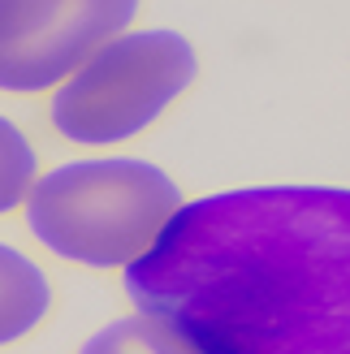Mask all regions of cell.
I'll use <instances>...</instances> for the list:
<instances>
[{"label": "cell", "mask_w": 350, "mask_h": 354, "mask_svg": "<svg viewBox=\"0 0 350 354\" xmlns=\"http://www.w3.org/2000/svg\"><path fill=\"white\" fill-rule=\"evenodd\" d=\"M121 294L195 354H350V186L186 199Z\"/></svg>", "instance_id": "cell-1"}, {"label": "cell", "mask_w": 350, "mask_h": 354, "mask_svg": "<svg viewBox=\"0 0 350 354\" xmlns=\"http://www.w3.org/2000/svg\"><path fill=\"white\" fill-rule=\"evenodd\" d=\"M182 203L173 173L151 160L78 156L35 177L22 221L52 259L113 272L130 268Z\"/></svg>", "instance_id": "cell-2"}, {"label": "cell", "mask_w": 350, "mask_h": 354, "mask_svg": "<svg viewBox=\"0 0 350 354\" xmlns=\"http://www.w3.org/2000/svg\"><path fill=\"white\" fill-rule=\"evenodd\" d=\"M195 82L199 52L182 30H121L48 91V126L74 147H117L147 134Z\"/></svg>", "instance_id": "cell-3"}, {"label": "cell", "mask_w": 350, "mask_h": 354, "mask_svg": "<svg viewBox=\"0 0 350 354\" xmlns=\"http://www.w3.org/2000/svg\"><path fill=\"white\" fill-rule=\"evenodd\" d=\"M138 9L143 0H0V95L57 91Z\"/></svg>", "instance_id": "cell-4"}, {"label": "cell", "mask_w": 350, "mask_h": 354, "mask_svg": "<svg viewBox=\"0 0 350 354\" xmlns=\"http://www.w3.org/2000/svg\"><path fill=\"white\" fill-rule=\"evenodd\" d=\"M57 311V281L30 251L0 238V350L22 346Z\"/></svg>", "instance_id": "cell-5"}, {"label": "cell", "mask_w": 350, "mask_h": 354, "mask_svg": "<svg viewBox=\"0 0 350 354\" xmlns=\"http://www.w3.org/2000/svg\"><path fill=\"white\" fill-rule=\"evenodd\" d=\"M74 354H195L182 337H173L165 324L147 320V315H117V320L100 324Z\"/></svg>", "instance_id": "cell-6"}, {"label": "cell", "mask_w": 350, "mask_h": 354, "mask_svg": "<svg viewBox=\"0 0 350 354\" xmlns=\"http://www.w3.org/2000/svg\"><path fill=\"white\" fill-rule=\"evenodd\" d=\"M35 177H39V147L13 117L0 113V216L26 203Z\"/></svg>", "instance_id": "cell-7"}]
</instances>
